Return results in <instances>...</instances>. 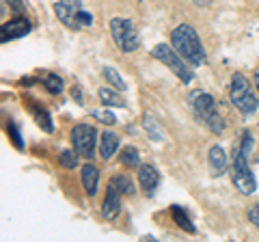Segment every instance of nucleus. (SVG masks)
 I'll return each mask as SVG.
<instances>
[{
	"label": "nucleus",
	"instance_id": "5",
	"mask_svg": "<svg viewBox=\"0 0 259 242\" xmlns=\"http://www.w3.org/2000/svg\"><path fill=\"white\" fill-rule=\"evenodd\" d=\"M151 56L156 61L160 63H164V67H168L173 71V74L182 80L184 85H190L192 80H194V74H192V69L188 67V63H186L180 54H177V50L173 46H166V44H158V46H153V50H151Z\"/></svg>",
	"mask_w": 259,
	"mask_h": 242
},
{
	"label": "nucleus",
	"instance_id": "10",
	"mask_svg": "<svg viewBox=\"0 0 259 242\" xmlns=\"http://www.w3.org/2000/svg\"><path fill=\"white\" fill-rule=\"evenodd\" d=\"M139 184L147 197H153V192L160 186V173L153 165H141L139 167Z\"/></svg>",
	"mask_w": 259,
	"mask_h": 242
},
{
	"label": "nucleus",
	"instance_id": "21",
	"mask_svg": "<svg viewBox=\"0 0 259 242\" xmlns=\"http://www.w3.org/2000/svg\"><path fill=\"white\" fill-rule=\"evenodd\" d=\"M7 134H9V139H11V143H13L15 149H24V141H22L20 126L15 124L13 119H9V124H7Z\"/></svg>",
	"mask_w": 259,
	"mask_h": 242
},
{
	"label": "nucleus",
	"instance_id": "14",
	"mask_svg": "<svg viewBox=\"0 0 259 242\" xmlns=\"http://www.w3.org/2000/svg\"><path fill=\"white\" fill-rule=\"evenodd\" d=\"M207 163H209V171H212V175H216V177L227 171V154L221 145H214V147L209 149Z\"/></svg>",
	"mask_w": 259,
	"mask_h": 242
},
{
	"label": "nucleus",
	"instance_id": "7",
	"mask_svg": "<svg viewBox=\"0 0 259 242\" xmlns=\"http://www.w3.org/2000/svg\"><path fill=\"white\" fill-rule=\"evenodd\" d=\"M95 139H97V130L89 124H78L74 130H71V145H74V151L87 160H91L95 156Z\"/></svg>",
	"mask_w": 259,
	"mask_h": 242
},
{
	"label": "nucleus",
	"instance_id": "25",
	"mask_svg": "<svg viewBox=\"0 0 259 242\" xmlns=\"http://www.w3.org/2000/svg\"><path fill=\"white\" fill-rule=\"evenodd\" d=\"M238 147H240L242 154H244V156L250 160V151H253V134H250L248 130L242 132V139H240V143H238Z\"/></svg>",
	"mask_w": 259,
	"mask_h": 242
},
{
	"label": "nucleus",
	"instance_id": "20",
	"mask_svg": "<svg viewBox=\"0 0 259 242\" xmlns=\"http://www.w3.org/2000/svg\"><path fill=\"white\" fill-rule=\"evenodd\" d=\"M44 87L48 89V93H52V95L63 93V89H65L63 78H61V76H56V74H48V76L44 78Z\"/></svg>",
	"mask_w": 259,
	"mask_h": 242
},
{
	"label": "nucleus",
	"instance_id": "19",
	"mask_svg": "<svg viewBox=\"0 0 259 242\" xmlns=\"http://www.w3.org/2000/svg\"><path fill=\"white\" fill-rule=\"evenodd\" d=\"M104 78H106V83L112 85V89H117V91H125L127 85H125V80L121 78V74L115 69V67H104Z\"/></svg>",
	"mask_w": 259,
	"mask_h": 242
},
{
	"label": "nucleus",
	"instance_id": "1",
	"mask_svg": "<svg viewBox=\"0 0 259 242\" xmlns=\"http://www.w3.org/2000/svg\"><path fill=\"white\" fill-rule=\"evenodd\" d=\"M171 46L177 50V54L188 63L190 67H201L205 63V50L203 44L190 24H180L171 33Z\"/></svg>",
	"mask_w": 259,
	"mask_h": 242
},
{
	"label": "nucleus",
	"instance_id": "22",
	"mask_svg": "<svg viewBox=\"0 0 259 242\" xmlns=\"http://www.w3.org/2000/svg\"><path fill=\"white\" fill-rule=\"evenodd\" d=\"M143 126H145V130L149 132V136L153 141H162V130H160V126L156 124V119H153L151 115L143 117Z\"/></svg>",
	"mask_w": 259,
	"mask_h": 242
},
{
	"label": "nucleus",
	"instance_id": "30",
	"mask_svg": "<svg viewBox=\"0 0 259 242\" xmlns=\"http://www.w3.org/2000/svg\"><path fill=\"white\" fill-rule=\"evenodd\" d=\"M71 95H74V100H76L78 104H84V102H82L84 98H82V91H80V87H74V89H71Z\"/></svg>",
	"mask_w": 259,
	"mask_h": 242
},
{
	"label": "nucleus",
	"instance_id": "28",
	"mask_svg": "<svg viewBox=\"0 0 259 242\" xmlns=\"http://www.w3.org/2000/svg\"><path fill=\"white\" fill-rule=\"evenodd\" d=\"M248 221L259 229V204H255V206L248 208Z\"/></svg>",
	"mask_w": 259,
	"mask_h": 242
},
{
	"label": "nucleus",
	"instance_id": "24",
	"mask_svg": "<svg viewBox=\"0 0 259 242\" xmlns=\"http://www.w3.org/2000/svg\"><path fill=\"white\" fill-rule=\"evenodd\" d=\"M59 160H61V167H65V169H76L78 167V154L76 151H71V149L61 151Z\"/></svg>",
	"mask_w": 259,
	"mask_h": 242
},
{
	"label": "nucleus",
	"instance_id": "2",
	"mask_svg": "<svg viewBox=\"0 0 259 242\" xmlns=\"http://www.w3.org/2000/svg\"><path fill=\"white\" fill-rule=\"evenodd\" d=\"M190 108H192V112H194V117H197L209 132L223 134L225 121H223V117H221V112H218L216 100H214L209 93H205V91H194V93L190 95Z\"/></svg>",
	"mask_w": 259,
	"mask_h": 242
},
{
	"label": "nucleus",
	"instance_id": "4",
	"mask_svg": "<svg viewBox=\"0 0 259 242\" xmlns=\"http://www.w3.org/2000/svg\"><path fill=\"white\" fill-rule=\"evenodd\" d=\"M231 182H233V186L238 188L240 195H246V197H250V195H253V192L257 190V180H255V175H253V171H250V167H248V158H246V156L240 151L238 143L233 145Z\"/></svg>",
	"mask_w": 259,
	"mask_h": 242
},
{
	"label": "nucleus",
	"instance_id": "12",
	"mask_svg": "<svg viewBox=\"0 0 259 242\" xmlns=\"http://www.w3.org/2000/svg\"><path fill=\"white\" fill-rule=\"evenodd\" d=\"M82 186H84V192L89 197H95L97 195V186H100V169L95 165L87 163L82 165Z\"/></svg>",
	"mask_w": 259,
	"mask_h": 242
},
{
	"label": "nucleus",
	"instance_id": "33",
	"mask_svg": "<svg viewBox=\"0 0 259 242\" xmlns=\"http://www.w3.org/2000/svg\"><path fill=\"white\" fill-rule=\"evenodd\" d=\"M255 78H257V87H259V69H257V74H255Z\"/></svg>",
	"mask_w": 259,
	"mask_h": 242
},
{
	"label": "nucleus",
	"instance_id": "11",
	"mask_svg": "<svg viewBox=\"0 0 259 242\" xmlns=\"http://www.w3.org/2000/svg\"><path fill=\"white\" fill-rule=\"evenodd\" d=\"M80 11V0H59L54 5V13L65 26L76 28V13Z\"/></svg>",
	"mask_w": 259,
	"mask_h": 242
},
{
	"label": "nucleus",
	"instance_id": "29",
	"mask_svg": "<svg viewBox=\"0 0 259 242\" xmlns=\"http://www.w3.org/2000/svg\"><path fill=\"white\" fill-rule=\"evenodd\" d=\"M5 3H9V5H11V9H13L15 13H20V15L26 13V5H24L22 0H5Z\"/></svg>",
	"mask_w": 259,
	"mask_h": 242
},
{
	"label": "nucleus",
	"instance_id": "9",
	"mask_svg": "<svg viewBox=\"0 0 259 242\" xmlns=\"http://www.w3.org/2000/svg\"><path fill=\"white\" fill-rule=\"evenodd\" d=\"M30 33V22L26 20V15H15L9 22L3 24V42L7 39H20V37H26Z\"/></svg>",
	"mask_w": 259,
	"mask_h": 242
},
{
	"label": "nucleus",
	"instance_id": "3",
	"mask_svg": "<svg viewBox=\"0 0 259 242\" xmlns=\"http://www.w3.org/2000/svg\"><path fill=\"white\" fill-rule=\"evenodd\" d=\"M229 100L244 117H250L253 112L259 108V102L253 93V85L244 74H233L231 76V85H229Z\"/></svg>",
	"mask_w": 259,
	"mask_h": 242
},
{
	"label": "nucleus",
	"instance_id": "8",
	"mask_svg": "<svg viewBox=\"0 0 259 242\" xmlns=\"http://www.w3.org/2000/svg\"><path fill=\"white\" fill-rule=\"evenodd\" d=\"M123 190H121L115 182H108V188H106V197H104V204H102V216L106 221H115L119 212H121V206H123Z\"/></svg>",
	"mask_w": 259,
	"mask_h": 242
},
{
	"label": "nucleus",
	"instance_id": "31",
	"mask_svg": "<svg viewBox=\"0 0 259 242\" xmlns=\"http://www.w3.org/2000/svg\"><path fill=\"white\" fill-rule=\"evenodd\" d=\"M194 5H199V7H207L209 3H212V0H192Z\"/></svg>",
	"mask_w": 259,
	"mask_h": 242
},
{
	"label": "nucleus",
	"instance_id": "16",
	"mask_svg": "<svg viewBox=\"0 0 259 242\" xmlns=\"http://www.w3.org/2000/svg\"><path fill=\"white\" fill-rule=\"evenodd\" d=\"M100 102L104 104V106H115V108H127V102L125 98L121 95L117 89H108V87H102L100 89Z\"/></svg>",
	"mask_w": 259,
	"mask_h": 242
},
{
	"label": "nucleus",
	"instance_id": "32",
	"mask_svg": "<svg viewBox=\"0 0 259 242\" xmlns=\"http://www.w3.org/2000/svg\"><path fill=\"white\" fill-rule=\"evenodd\" d=\"M20 83H22L24 87H32V78H22Z\"/></svg>",
	"mask_w": 259,
	"mask_h": 242
},
{
	"label": "nucleus",
	"instance_id": "13",
	"mask_svg": "<svg viewBox=\"0 0 259 242\" xmlns=\"http://www.w3.org/2000/svg\"><path fill=\"white\" fill-rule=\"evenodd\" d=\"M119 145H121L119 134H115L112 130L102 132V139H100V156H102V160H110L119 151Z\"/></svg>",
	"mask_w": 259,
	"mask_h": 242
},
{
	"label": "nucleus",
	"instance_id": "26",
	"mask_svg": "<svg viewBox=\"0 0 259 242\" xmlns=\"http://www.w3.org/2000/svg\"><path fill=\"white\" fill-rule=\"evenodd\" d=\"M91 24H93V15L89 13V11L80 9L76 13V28H87V26H91Z\"/></svg>",
	"mask_w": 259,
	"mask_h": 242
},
{
	"label": "nucleus",
	"instance_id": "27",
	"mask_svg": "<svg viewBox=\"0 0 259 242\" xmlns=\"http://www.w3.org/2000/svg\"><path fill=\"white\" fill-rule=\"evenodd\" d=\"M93 117L97 121H102V124H106V126L117 124V117L112 115V112H108V110H93Z\"/></svg>",
	"mask_w": 259,
	"mask_h": 242
},
{
	"label": "nucleus",
	"instance_id": "23",
	"mask_svg": "<svg viewBox=\"0 0 259 242\" xmlns=\"http://www.w3.org/2000/svg\"><path fill=\"white\" fill-rule=\"evenodd\" d=\"M112 182H115L117 186L123 190L125 197H132L134 195V184H132V180H130L127 175H115V177H112Z\"/></svg>",
	"mask_w": 259,
	"mask_h": 242
},
{
	"label": "nucleus",
	"instance_id": "17",
	"mask_svg": "<svg viewBox=\"0 0 259 242\" xmlns=\"http://www.w3.org/2000/svg\"><path fill=\"white\" fill-rule=\"evenodd\" d=\"M171 214H173V221L177 223V227H180V229H184L186 233H197V227L192 225L188 212H186L182 206H173L171 208Z\"/></svg>",
	"mask_w": 259,
	"mask_h": 242
},
{
	"label": "nucleus",
	"instance_id": "18",
	"mask_svg": "<svg viewBox=\"0 0 259 242\" xmlns=\"http://www.w3.org/2000/svg\"><path fill=\"white\" fill-rule=\"evenodd\" d=\"M119 160H121V165H125L130 169H139L141 167V154H139V149L136 147H132V145H127V147L121 149Z\"/></svg>",
	"mask_w": 259,
	"mask_h": 242
},
{
	"label": "nucleus",
	"instance_id": "15",
	"mask_svg": "<svg viewBox=\"0 0 259 242\" xmlns=\"http://www.w3.org/2000/svg\"><path fill=\"white\" fill-rule=\"evenodd\" d=\"M30 112H32V117H35L37 121V126L39 128H44V132L50 134L54 130V124H52V119H50V112H48L41 104H37V100H30Z\"/></svg>",
	"mask_w": 259,
	"mask_h": 242
},
{
	"label": "nucleus",
	"instance_id": "6",
	"mask_svg": "<svg viewBox=\"0 0 259 242\" xmlns=\"http://www.w3.org/2000/svg\"><path fill=\"white\" fill-rule=\"evenodd\" d=\"M110 35L121 52H134V50H139V46H141V37L130 20L112 18L110 20Z\"/></svg>",
	"mask_w": 259,
	"mask_h": 242
}]
</instances>
